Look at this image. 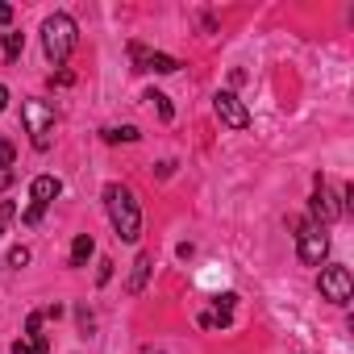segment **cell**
<instances>
[{
  "instance_id": "cell-1",
  "label": "cell",
  "mask_w": 354,
  "mask_h": 354,
  "mask_svg": "<svg viewBox=\"0 0 354 354\" xmlns=\"http://www.w3.org/2000/svg\"><path fill=\"white\" fill-rule=\"evenodd\" d=\"M104 213H109V221H113L121 242H138L142 238V209H138V201H133V192L125 184H109L104 188Z\"/></svg>"
},
{
  "instance_id": "cell-2",
  "label": "cell",
  "mask_w": 354,
  "mask_h": 354,
  "mask_svg": "<svg viewBox=\"0 0 354 354\" xmlns=\"http://www.w3.org/2000/svg\"><path fill=\"white\" fill-rule=\"evenodd\" d=\"M75 42H80V26H75V17H67V13H50V17L42 21V50H46V59H50L55 67H63V63L71 59Z\"/></svg>"
},
{
  "instance_id": "cell-3",
  "label": "cell",
  "mask_w": 354,
  "mask_h": 354,
  "mask_svg": "<svg viewBox=\"0 0 354 354\" xmlns=\"http://www.w3.org/2000/svg\"><path fill=\"white\" fill-rule=\"evenodd\" d=\"M21 121H26L30 146H34V150H50V142H55V125H59L55 104H46V100L30 96V100L21 104Z\"/></svg>"
},
{
  "instance_id": "cell-4",
  "label": "cell",
  "mask_w": 354,
  "mask_h": 354,
  "mask_svg": "<svg viewBox=\"0 0 354 354\" xmlns=\"http://www.w3.org/2000/svg\"><path fill=\"white\" fill-rule=\"evenodd\" d=\"M292 230H296V254H300V263L304 267H321L325 254H329V234L321 225H313V221H292Z\"/></svg>"
},
{
  "instance_id": "cell-5",
  "label": "cell",
  "mask_w": 354,
  "mask_h": 354,
  "mask_svg": "<svg viewBox=\"0 0 354 354\" xmlns=\"http://www.w3.org/2000/svg\"><path fill=\"white\" fill-rule=\"evenodd\" d=\"M59 192H63V180H59V175H34V184H30V209L21 213V221H26V225H38L42 213L55 205Z\"/></svg>"
},
{
  "instance_id": "cell-6",
  "label": "cell",
  "mask_w": 354,
  "mask_h": 354,
  "mask_svg": "<svg viewBox=\"0 0 354 354\" xmlns=\"http://www.w3.org/2000/svg\"><path fill=\"white\" fill-rule=\"evenodd\" d=\"M317 288H321V296H325L329 304H350V296H354V275H350V267L329 263V267H321Z\"/></svg>"
},
{
  "instance_id": "cell-7",
  "label": "cell",
  "mask_w": 354,
  "mask_h": 354,
  "mask_svg": "<svg viewBox=\"0 0 354 354\" xmlns=\"http://www.w3.org/2000/svg\"><path fill=\"white\" fill-rule=\"evenodd\" d=\"M308 213H313V225H333L337 217H342V205H337V196H333V188L317 175V188H313V201H308Z\"/></svg>"
},
{
  "instance_id": "cell-8",
  "label": "cell",
  "mask_w": 354,
  "mask_h": 354,
  "mask_svg": "<svg viewBox=\"0 0 354 354\" xmlns=\"http://www.w3.org/2000/svg\"><path fill=\"white\" fill-rule=\"evenodd\" d=\"M129 59L138 71H154V75H171V71H180V59H171L162 50H146L142 42H129Z\"/></svg>"
},
{
  "instance_id": "cell-9",
  "label": "cell",
  "mask_w": 354,
  "mask_h": 354,
  "mask_svg": "<svg viewBox=\"0 0 354 354\" xmlns=\"http://www.w3.org/2000/svg\"><path fill=\"white\" fill-rule=\"evenodd\" d=\"M42 313H30L26 317V333L13 342V354H50V342H46V333H42Z\"/></svg>"
},
{
  "instance_id": "cell-10",
  "label": "cell",
  "mask_w": 354,
  "mask_h": 354,
  "mask_svg": "<svg viewBox=\"0 0 354 354\" xmlns=\"http://www.w3.org/2000/svg\"><path fill=\"white\" fill-rule=\"evenodd\" d=\"M213 109H217V117H221L230 129H250V109H246L234 92H217V96H213Z\"/></svg>"
},
{
  "instance_id": "cell-11",
  "label": "cell",
  "mask_w": 354,
  "mask_h": 354,
  "mask_svg": "<svg viewBox=\"0 0 354 354\" xmlns=\"http://www.w3.org/2000/svg\"><path fill=\"white\" fill-rule=\"evenodd\" d=\"M150 267H154V259H150V254H138V263H133V275H129V283H125V292H129V296H138V292L146 288V279H150Z\"/></svg>"
},
{
  "instance_id": "cell-12",
  "label": "cell",
  "mask_w": 354,
  "mask_h": 354,
  "mask_svg": "<svg viewBox=\"0 0 354 354\" xmlns=\"http://www.w3.org/2000/svg\"><path fill=\"white\" fill-rule=\"evenodd\" d=\"M96 254V242H92V234H75V242H71V267H88V259Z\"/></svg>"
},
{
  "instance_id": "cell-13",
  "label": "cell",
  "mask_w": 354,
  "mask_h": 354,
  "mask_svg": "<svg viewBox=\"0 0 354 354\" xmlns=\"http://www.w3.org/2000/svg\"><path fill=\"white\" fill-rule=\"evenodd\" d=\"M0 42H5V59L9 63L21 59V50H26V34L21 30H5V34H0Z\"/></svg>"
},
{
  "instance_id": "cell-14",
  "label": "cell",
  "mask_w": 354,
  "mask_h": 354,
  "mask_svg": "<svg viewBox=\"0 0 354 354\" xmlns=\"http://www.w3.org/2000/svg\"><path fill=\"white\" fill-rule=\"evenodd\" d=\"M138 138H142L138 125H113V129H104V142H113V146L117 142H138Z\"/></svg>"
},
{
  "instance_id": "cell-15",
  "label": "cell",
  "mask_w": 354,
  "mask_h": 354,
  "mask_svg": "<svg viewBox=\"0 0 354 354\" xmlns=\"http://www.w3.org/2000/svg\"><path fill=\"white\" fill-rule=\"evenodd\" d=\"M146 100L158 109V117H162V121H171V117H175V109H171V100H167L162 92H146Z\"/></svg>"
},
{
  "instance_id": "cell-16",
  "label": "cell",
  "mask_w": 354,
  "mask_h": 354,
  "mask_svg": "<svg viewBox=\"0 0 354 354\" xmlns=\"http://www.w3.org/2000/svg\"><path fill=\"white\" fill-rule=\"evenodd\" d=\"M13 217H17V205L13 201H0V238H5V230L13 225Z\"/></svg>"
},
{
  "instance_id": "cell-17",
  "label": "cell",
  "mask_w": 354,
  "mask_h": 354,
  "mask_svg": "<svg viewBox=\"0 0 354 354\" xmlns=\"http://www.w3.org/2000/svg\"><path fill=\"white\" fill-rule=\"evenodd\" d=\"M13 158H17L13 142H5V138H0V171H13Z\"/></svg>"
},
{
  "instance_id": "cell-18",
  "label": "cell",
  "mask_w": 354,
  "mask_h": 354,
  "mask_svg": "<svg viewBox=\"0 0 354 354\" xmlns=\"http://www.w3.org/2000/svg\"><path fill=\"white\" fill-rule=\"evenodd\" d=\"M26 263H30V250L26 246H13L9 250V267H26Z\"/></svg>"
},
{
  "instance_id": "cell-19",
  "label": "cell",
  "mask_w": 354,
  "mask_h": 354,
  "mask_svg": "<svg viewBox=\"0 0 354 354\" xmlns=\"http://www.w3.org/2000/svg\"><path fill=\"white\" fill-rule=\"evenodd\" d=\"M113 279V263L109 259H100V271H96V283H109Z\"/></svg>"
},
{
  "instance_id": "cell-20",
  "label": "cell",
  "mask_w": 354,
  "mask_h": 354,
  "mask_svg": "<svg viewBox=\"0 0 354 354\" xmlns=\"http://www.w3.org/2000/svg\"><path fill=\"white\" fill-rule=\"evenodd\" d=\"M13 180H17V171H0V192L13 188Z\"/></svg>"
},
{
  "instance_id": "cell-21",
  "label": "cell",
  "mask_w": 354,
  "mask_h": 354,
  "mask_svg": "<svg viewBox=\"0 0 354 354\" xmlns=\"http://www.w3.org/2000/svg\"><path fill=\"white\" fill-rule=\"evenodd\" d=\"M50 84H59V88H67V84H71V71H59V75H50Z\"/></svg>"
},
{
  "instance_id": "cell-22",
  "label": "cell",
  "mask_w": 354,
  "mask_h": 354,
  "mask_svg": "<svg viewBox=\"0 0 354 354\" xmlns=\"http://www.w3.org/2000/svg\"><path fill=\"white\" fill-rule=\"evenodd\" d=\"M13 21V5H0V26H9Z\"/></svg>"
},
{
  "instance_id": "cell-23",
  "label": "cell",
  "mask_w": 354,
  "mask_h": 354,
  "mask_svg": "<svg viewBox=\"0 0 354 354\" xmlns=\"http://www.w3.org/2000/svg\"><path fill=\"white\" fill-rule=\"evenodd\" d=\"M5 109H9V88L0 84V113H5Z\"/></svg>"
}]
</instances>
